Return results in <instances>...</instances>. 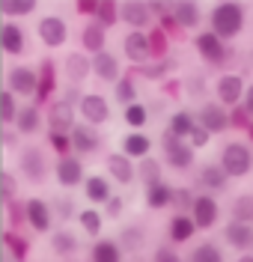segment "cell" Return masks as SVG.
Listing matches in <instances>:
<instances>
[{
  "label": "cell",
  "instance_id": "5bb4252c",
  "mask_svg": "<svg viewBox=\"0 0 253 262\" xmlns=\"http://www.w3.org/2000/svg\"><path fill=\"white\" fill-rule=\"evenodd\" d=\"M36 36L42 39L45 48H63L68 39V27L60 15H45V18H39V24H36Z\"/></svg>",
  "mask_w": 253,
  "mask_h": 262
},
{
  "label": "cell",
  "instance_id": "ee69618b",
  "mask_svg": "<svg viewBox=\"0 0 253 262\" xmlns=\"http://www.w3.org/2000/svg\"><path fill=\"white\" fill-rule=\"evenodd\" d=\"M122 119H125V125H128V128L140 131L146 122H149V107H146V104H140V101H134V104H128V107H122Z\"/></svg>",
  "mask_w": 253,
  "mask_h": 262
},
{
  "label": "cell",
  "instance_id": "1f68e13d",
  "mask_svg": "<svg viewBox=\"0 0 253 262\" xmlns=\"http://www.w3.org/2000/svg\"><path fill=\"white\" fill-rule=\"evenodd\" d=\"M84 194L89 203H107L110 196H113V191H110V179L107 176H101V173H93V176H86L84 179Z\"/></svg>",
  "mask_w": 253,
  "mask_h": 262
},
{
  "label": "cell",
  "instance_id": "f546056e",
  "mask_svg": "<svg viewBox=\"0 0 253 262\" xmlns=\"http://www.w3.org/2000/svg\"><path fill=\"white\" fill-rule=\"evenodd\" d=\"M194 232H197V227H194V221H191L188 214H173V217L167 221L170 245H185V242L194 238Z\"/></svg>",
  "mask_w": 253,
  "mask_h": 262
},
{
  "label": "cell",
  "instance_id": "9a60e30c",
  "mask_svg": "<svg viewBox=\"0 0 253 262\" xmlns=\"http://www.w3.org/2000/svg\"><path fill=\"white\" fill-rule=\"evenodd\" d=\"M54 176H57V182H60L63 188H78V185H84V179H86L84 161H81L78 155H60V158L54 161Z\"/></svg>",
  "mask_w": 253,
  "mask_h": 262
},
{
  "label": "cell",
  "instance_id": "6da1fadb",
  "mask_svg": "<svg viewBox=\"0 0 253 262\" xmlns=\"http://www.w3.org/2000/svg\"><path fill=\"white\" fill-rule=\"evenodd\" d=\"M244 21H247L244 6L236 0H223V3H215L209 12V33H215L220 42H229V39L241 36Z\"/></svg>",
  "mask_w": 253,
  "mask_h": 262
},
{
  "label": "cell",
  "instance_id": "7c38bea8",
  "mask_svg": "<svg viewBox=\"0 0 253 262\" xmlns=\"http://www.w3.org/2000/svg\"><path fill=\"white\" fill-rule=\"evenodd\" d=\"M197 119V125L202 131H209V134H223V131H229V114H226V107H220L218 101H205L200 104V111L194 114Z\"/></svg>",
  "mask_w": 253,
  "mask_h": 262
},
{
  "label": "cell",
  "instance_id": "74e56055",
  "mask_svg": "<svg viewBox=\"0 0 253 262\" xmlns=\"http://www.w3.org/2000/svg\"><path fill=\"white\" fill-rule=\"evenodd\" d=\"M188 262H223V250L215 242H200L197 247H191Z\"/></svg>",
  "mask_w": 253,
  "mask_h": 262
},
{
  "label": "cell",
  "instance_id": "db71d44e",
  "mask_svg": "<svg viewBox=\"0 0 253 262\" xmlns=\"http://www.w3.org/2000/svg\"><path fill=\"white\" fill-rule=\"evenodd\" d=\"M48 146L57 152V158H60V155H72V140H68V134H48Z\"/></svg>",
  "mask_w": 253,
  "mask_h": 262
},
{
  "label": "cell",
  "instance_id": "d6986e66",
  "mask_svg": "<svg viewBox=\"0 0 253 262\" xmlns=\"http://www.w3.org/2000/svg\"><path fill=\"white\" fill-rule=\"evenodd\" d=\"M89 75H96V78L104 81V83H117L119 78H122V66H119V60L110 51L104 48L101 54L89 57Z\"/></svg>",
  "mask_w": 253,
  "mask_h": 262
},
{
  "label": "cell",
  "instance_id": "11a10c76",
  "mask_svg": "<svg viewBox=\"0 0 253 262\" xmlns=\"http://www.w3.org/2000/svg\"><path fill=\"white\" fill-rule=\"evenodd\" d=\"M152 262H185L179 256V250H173V245H158L152 253Z\"/></svg>",
  "mask_w": 253,
  "mask_h": 262
},
{
  "label": "cell",
  "instance_id": "d4e9b609",
  "mask_svg": "<svg viewBox=\"0 0 253 262\" xmlns=\"http://www.w3.org/2000/svg\"><path fill=\"white\" fill-rule=\"evenodd\" d=\"M229 185V176L220 170L218 164H202L197 170V188H202L205 194H218V191H226Z\"/></svg>",
  "mask_w": 253,
  "mask_h": 262
},
{
  "label": "cell",
  "instance_id": "836d02e7",
  "mask_svg": "<svg viewBox=\"0 0 253 262\" xmlns=\"http://www.w3.org/2000/svg\"><path fill=\"white\" fill-rule=\"evenodd\" d=\"M89 262H122V247L113 238H96L89 247Z\"/></svg>",
  "mask_w": 253,
  "mask_h": 262
},
{
  "label": "cell",
  "instance_id": "e575fe53",
  "mask_svg": "<svg viewBox=\"0 0 253 262\" xmlns=\"http://www.w3.org/2000/svg\"><path fill=\"white\" fill-rule=\"evenodd\" d=\"M134 167H137V179L143 182V188L164 179V164H161V158H155V155H146V158H140Z\"/></svg>",
  "mask_w": 253,
  "mask_h": 262
},
{
  "label": "cell",
  "instance_id": "52a82bcc",
  "mask_svg": "<svg viewBox=\"0 0 253 262\" xmlns=\"http://www.w3.org/2000/svg\"><path fill=\"white\" fill-rule=\"evenodd\" d=\"M78 114H81V119L86 125L99 128V125H104L110 119V104H107V98L101 93H84L78 98Z\"/></svg>",
  "mask_w": 253,
  "mask_h": 262
},
{
  "label": "cell",
  "instance_id": "ffe728a7",
  "mask_svg": "<svg viewBox=\"0 0 253 262\" xmlns=\"http://www.w3.org/2000/svg\"><path fill=\"white\" fill-rule=\"evenodd\" d=\"M104 167H107V176L119 185H131L137 179V167L131 158H125L122 152H107L104 155Z\"/></svg>",
  "mask_w": 253,
  "mask_h": 262
},
{
  "label": "cell",
  "instance_id": "7a4b0ae2",
  "mask_svg": "<svg viewBox=\"0 0 253 262\" xmlns=\"http://www.w3.org/2000/svg\"><path fill=\"white\" fill-rule=\"evenodd\" d=\"M218 167L229 176V179H241L253 170V149L244 140H229L220 149V161Z\"/></svg>",
  "mask_w": 253,
  "mask_h": 262
},
{
  "label": "cell",
  "instance_id": "03108f58",
  "mask_svg": "<svg viewBox=\"0 0 253 262\" xmlns=\"http://www.w3.org/2000/svg\"><path fill=\"white\" fill-rule=\"evenodd\" d=\"M247 140L253 143V122H250V128H247Z\"/></svg>",
  "mask_w": 253,
  "mask_h": 262
},
{
  "label": "cell",
  "instance_id": "e7e4bbea",
  "mask_svg": "<svg viewBox=\"0 0 253 262\" xmlns=\"http://www.w3.org/2000/svg\"><path fill=\"white\" fill-rule=\"evenodd\" d=\"M236 262H253V253H238Z\"/></svg>",
  "mask_w": 253,
  "mask_h": 262
},
{
  "label": "cell",
  "instance_id": "8fae6325",
  "mask_svg": "<svg viewBox=\"0 0 253 262\" xmlns=\"http://www.w3.org/2000/svg\"><path fill=\"white\" fill-rule=\"evenodd\" d=\"M215 98H218L220 107H226V111L241 104V98H244V78L236 75V72L220 75L218 81H215Z\"/></svg>",
  "mask_w": 253,
  "mask_h": 262
},
{
  "label": "cell",
  "instance_id": "8d00e7d4",
  "mask_svg": "<svg viewBox=\"0 0 253 262\" xmlns=\"http://www.w3.org/2000/svg\"><path fill=\"white\" fill-rule=\"evenodd\" d=\"M194 125H197V119H194V114L191 111H176V114L167 119V134H173V137H179V140H188V134L194 131Z\"/></svg>",
  "mask_w": 253,
  "mask_h": 262
},
{
  "label": "cell",
  "instance_id": "7dc6e473",
  "mask_svg": "<svg viewBox=\"0 0 253 262\" xmlns=\"http://www.w3.org/2000/svg\"><path fill=\"white\" fill-rule=\"evenodd\" d=\"M15 114H18L15 96H12L9 90H3V93H0V122H3V128L15 122Z\"/></svg>",
  "mask_w": 253,
  "mask_h": 262
},
{
  "label": "cell",
  "instance_id": "94428289",
  "mask_svg": "<svg viewBox=\"0 0 253 262\" xmlns=\"http://www.w3.org/2000/svg\"><path fill=\"white\" fill-rule=\"evenodd\" d=\"M241 107L247 111V116L253 119V83H247L244 86V98H241Z\"/></svg>",
  "mask_w": 253,
  "mask_h": 262
},
{
  "label": "cell",
  "instance_id": "44dd1931",
  "mask_svg": "<svg viewBox=\"0 0 253 262\" xmlns=\"http://www.w3.org/2000/svg\"><path fill=\"white\" fill-rule=\"evenodd\" d=\"M119 21H125L131 30H146V27H152V9H149V3H140V0L119 3Z\"/></svg>",
  "mask_w": 253,
  "mask_h": 262
},
{
  "label": "cell",
  "instance_id": "5b68a950",
  "mask_svg": "<svg viewBox=\"0 0 253 262\" xmlns=\"http://www.w3.org/2000/svg\"><path fill=\"white\" fill-rule=\"evenodd\" d=\"M161 155H164V161L170 170H176V173H185L194 167V149L188 146V140H179V137H173V134H161Z\"/></svg>",
  "mask_w": 253,
  "mask_h": 262
},
{
  "label": "cell",
  "instance_id": "6f0895ef",
  "mask_svg": "<svg viewBox=\"0 0 253 262\" xmlns=\"http://www.w3.org/2000/svg\"><path fill=\"white\" fill-rule=\"evenodd\" d=\"M161 93L179 98L182 96V81H179V78H164V81H161Z\"/></svg>",
  "mask_w": 253,
  "mask_h": 262
},
{
  "label": "cell",
  "instance_id": "30bf717a",
  "mask_svg": "<svg viewBox=\"0 0 253 262\" xmlns=\"http://www.w3.org/2000/svg\"><path fill=\"white\" fill-rule=\"evenodd\" d=\"M3 90H9L12 96H21V98H33L36 96V69L33 66H24L18 63L12 66L9 72H6V86Z\"/></svg>",
  "mask_w": 253,
  "mask_h": 262
},
{
  "label": "cell",
  "instance_id": "9f6ffc18",
  "mask_svg": "<svg viewBox=\"0 0 253 262\" xmlns=\"http://www.w3.org/2000/svg\"><path fill=\"white\" fill-rule=\"evenodd\" d=\"M209 140H212V134H209V131H202L200 125H194V131L188 134V146L194 149V152H197V149H205V146H209Z\"/></svg>",
  "mask_w": 253,
  "mask_h": 262
},
{
  "label": "cell",
  "instance_id": "f5cc1de1",
  "mask_svg": "<svg viewBox=\"0 0 253 262\" xmlns=\"http://www.w3.org/2000/svg\"><path fill=\"white\" fill-rule=\"evenodd\" d=\"M226 114H229V128H236V131H247V128H250V122H253V119L247 116V111H244L241 104L229 107Z\"/></svg>",
  "mask_w": 253,
  "mask_h": 262
},
{
  "label": "cell",
  "instance_id": "3957f363",
  "mask_svg": "<svg viewBox=\"0 0 253 262\" xmlns=\"http://www.w3.org/2000/svg\"><path fill=\"white\" fill-rule=\"evenodd\" d=\"M18 173L30 185H42L51 173V161L42 146H24L18 149Z\"/></svg>",
  "mask_w": 253,
  "mask_h": 262
},
{
  "label": "cell",
  "instance_id": "2e32d148",
  "mask_svg": "<svg viewBox=\"0 0 253 262\" xmlns=\"http://www.w3.org/2000/svg\"><path fill=\"white\" fill-rule=\"evenodd\" d=\"M68 140H72V155H96L101 152V134L93 125H86V122H78L72 134H68Z\"/></svg>",
  "mask_w": 253,
  "mask_h": 262
},
{
  "label": "cell",
  "instance_id": "f1b7e54d",
  "mask_svg": "<svg viewBox=\"0 0 253 262\" xmlns=\"http://www.w3.org/2000/svg\"><path fill=\"white\" fill-rule=\"evenodd\" d=\"M0 48L9 57H21L24 54V30L18 27L15 21H3V27H0Z\"/></svg>",
  "mask_w": 253,
  "mask_h": 262
},
{
  "label": "cell",
  "instance_id": "c3c4849f",
  "mask_svg": "<svg viewBox=\"0 0 253 262\" xmlns=\"http://www.w3.org/2000/svg\"><path fill=\"white\" fill-rule=\"evenodd\" d=\"M191 203H194V191H191V188H173L170 206H173L176 214H188L191 212Z\"/></svg>",
  "mask_w": 253,
  "mask_h": 262
},
{
  "label": "cell",
  "instance_id": "ab89813d",
  "mask_svg": "<svg viewBox=\"0 0 253 262\" xmlns=\"http://www.w3.org/2000/svg\"><path fill=\"white\" fill-rule=\"evenodd\" d=\"M229 214L238 224H253V194H238L229 203Z\"/></svg>",
  "mask_w": 253,
  "mask_h": 262
},
{
  "label": "cell",
  "instance_id": "f35d334b",
  "mask_svg": "<svg viewBox=\"0 0 253 262\" xmlns=\"http://www.w3.org/2000/svg\"><path fill=\"white\" fill-rule=\"evenodd\" d=\"M113 98H117L119 107H128V104H134L137 101V83L131 75H125V78H119L113 83Z\"/></svg>",
  "mask_w": 253,
  "mask_h": 262
},
{
  "label": "cell",
  "instance_id": "cb8c5ba5",
  "mask_svg": "<svg viewBox=\"0 0 253 262\" xmlns=\"http://www.w3.org/2000/svg\"><path fill=\"white\" fill-rule=\"evenodd\" d=\"M170 15H173V21L182 27V33H194L202 21L200 6L191 3V0H176V3H170Z\"/></svg>",
  "mask_w": 253,
  "mask_h": 262
},
{
  "label": "cell",
  "instance_id": "680465c9",
  "mask_svg": "<svg viewBox=\"0 0 253 262\" xmlns=\"http://www.w3.org/2000/svg\"><path fill=\"white\" fill-rule=\"evenodd\" d=\"M122 206H125V200H122V196H110V200L104 203V214L117 221L119 214H122Z\"/></svg>",
  "mask_w": 253,
  "mask_h": 262
},
{
  "label": "cell",
  "instance_id": "bcb514c9",
  "mask_svg": "<svg viewBox=\"0 0 253 262\" xmlns=\"http://www.w3.org/2000/svg\"><path fill=\"white\" fill-rule=\"evenodd\" d=\"M3 217H6V229H18L24 227V203L12 200V203H3Z\"/></svg>",
  "mask_w": 253,
  "mask_h": 262
},
{
  "label": "cell",
  "instance_id": "8992f818",
  "mask_svg": "<svg viewBox=\"0 0 253 262\" xmlns=\"http://www.w3.org/2000/svg\"><path fill=\"white\" fill-rule=\"evenodd\" d=\"M194 48H197V54L202 57L205 66H226L229 57H233V51L226 48V42H220L218 36L209 33V30H202L194 36Z\"/></svg>",
  "mask_w": 253,
  "mask_h": 262
},
{
  "label": "cell",
  "instance_id": "b9f144b4",
  "mask_svg": "<svg viewBox=\"0 0 253 262\" xmlns=\"http://www.w3.org/2000/svg\"><path fill=\"white\" fill-rule=\"evenodd\" d=\"M93 21H96L99 27H104V30H110V27H113V24L119 21V3H110V0H99Z\"/></svg>",
  "mask_w": 253,
  "mask_h": 262
},
{
  "label": "cell",
  "instance_id": "7402d4cb",
  "mask_svg": "<svg viewBox=\"0 0 253 262\" xmlns=\"http://www.w3.org/2000/svg\"><path fill=\"white\" fill-rule=\"evenodd\" d=\"M3 262H27L30 256V242L18 229H3Z\"/></svg>",
  "mask_w": 253,
  "mask_h": 262
},
{
  "label": "cell",
  "instance_id": "f907efd6",
  "mask_svg": "<svg viewBox=\"0 0 253 262\" xmlns=\"http://www.w3.org/2000/svg\"><path fill=\"white\" fill-rule=\"evenodd\" d=\"M0 196H3V203L18 200V179H15V173H9V170L0 173Z\"/></svg>",
  "mask_w": 253,
  "mask_h": 262
},
{
  "label": "cell",
  "instance_id": "6125c7cd",
  "mask_svg": "<svg viewBox=\"0 0 253 262\" xmlns=\"http://www.w3.org/2000/svg\"><path fill=\"white\" fill-rule=\"evenodd\" d=\"M202 78H191V81H188V93H194V96H202V93H205V86H202Z\"/></svg>",
  "mask_w": 253,
  "mask_h": 262
},
{
  "label": "cell",
  "instance_id": "be15d7a7",
  "mask_svg": "<svg viewBox=\"0 0 253 262\" xmlns=\"http://www.w3.org/2000/svg\"><path fill=\"white\" fill-rule=\"evenodd\" d=\"M3 146H15V134L3 128Z\"/></svg>",
  "mask_w": 253,
  "mask_h": 262
},
{
  "label": "cell",
  "instance_id": "603a6c76",
  "mask_svg": "<svg viewBox=\"0 0 253 262\" xmlns=\"http://www.w3.org/2000/svg\"><path fill=\"white\" fill-rule=\"evenodd\" d=\"M223 242L238 250V253H250L253 250V224H238V221H229L223 227Z\"/></svg>",
  "mask_w": 253,
  "mask_h": 262
},
{
  "label": "cell",
  "instance_id": "4dcf8cb0",
  "mask_svg": "<svg viewBox=\"0 0 253 262\" xmlns=\"http://www.w3.org/2000/svg\"><path fill=\"white\" fill-rule=\"evenodd\" d=\"M170 194H173V185L167 182H155V185H146L143 188V200H146V209L152 212H161V209H170Z\"/></svg>",
  "mask_w": 253,
  "mask_h": 262
},
{
  "label": "cell",
  "instance_id": "91938a15",
  "mask_svg": "<svg viewBox=\"0 0 253 262\" xmlns=\"http://www.w3.org/2000/svg\"><path fill=\"white\" fill-rule=\"evenodd\" d=\"M96 6H99V0H75V9L81 12V15H96Z\"/></svg>",
  "mask_w": 253,
  "mask_h": 262
},
{
  "label": "cell",
  "instance_id": "f6af8a7d",
  "mask_svg": "<svg viewBox=\"0 0 253 262\" xmlns=\"http://www.w3.org/2000/svg\"><path fill=\"white\" fill-rule=\"evenodd\" d=\"M78 224L89 238H101V212L99 209H81L78 212Z\"/></svg>",
  "mask_w": 253,
  "mask_h": 262
},
{
  "label": "cell",
  "instance_id": "7bdbcfd3",
  "mask_svg": "<svg viewBox=\"0 0 253 262\" xmlns=\"http://www.w3.org/2000/svg\"><path fill=\"white\" fill-rule=\"evenodd\" d=\"M143 238H146L143 229L137 227V224H131V227H122L117 245L122 247V250H128V253H137V250H143Z\"/></svg>",
  "mask_w": 253,
  "mask_h": 262
},
{
  "label": "cell",
  "instance_id": "e0dca14e",
  "mask_svg": "<svg viewBox=\"0 0 253 262\" xmlns=\"http://www.w3.org/2000/svg\"><path fill=\"white\" fill-rule=\"evenodd\" d=\"M15 134H21V137H36L39 131L45 128V114H42V107L39 104H33V101H27L24 107H18L15 114Z\"/></svg>",
  "mask_w": 253,
  "mask_h": 262
},
{
  "label": "cell",
  "instance_id": "4fadbf2b",
  "mask_svg": "<svg viewBox=\"0 0 253 262\" xmlns=\"http://www.w3.org/2000/svg\"><path fill=\"white\" fill-rule=\"evenodd\" d=\"M57 66L54 60H42L39 69H36V96H33V104L45 107L48 101H54V93H57Z\"/></svg>",
  "mask_w": 253,
  "mask_h": 262
},
{
  "label": "cell",
  "instance_id": "277c9868",
  "mask_svg": "<svg viewBox=\"0 0 253 262\" xmlns=\"http://www.w3.org/2000/svg\"><path fill=\"white\" fill-rule=\"evenodd\" d=\"M42 114H45V128H48V134H72V128L78 125L75 107H72L68 101H63V98L48 101V104L42 107Z\"/></svg>",
  "mask_w": 253,
  "mask_h": 262
},
{
  "label": "cell",
  "instance_id": "816d5d0a",
  "mask_svg": "<svg viewBox=\"0 0 253 262\" xmlns=\"http://www.w3.org/2000/svg\"><path fill=\"white\" fill-rule=\"evenodd\" d=\"M51 214H57L60 221H68V217H75V200L72 196H54V206H51Z\"/></svg>",
  "mask_w": 253,
  "mask_h": 262
},
{
  "label": "cell",
  "instance_id": "003e7915",
  "mask_svg": "<svg viewBox=\"0 0 253 262\" xmlns=\"http://www.w3.org/2000/svg\"><path fill=\"white\" fill-rule=\"evenodd\" d=\"M68 262H72V259H68Z\"/></svg>",
  "mask_w": 253,
  "mask_h": 262
},
{
  "label": "cell",
  "instance_id": "681fc988",
  "mask_svg": "<svg viewBox=\"0 0 253 262\" xmlns=\"http://www.w3.org/2000/svg\"><path fill=\"white\" fill-rule=\"evenodd\" d=\"M3 15H30L36 12V0H0Z\"/></svg>",
  "mask_w": 253,
  "mask_h": 262
},
{
  "label": "cell",
  "instance_id": "ac0fdd59",
  "mask_svg": "<svg viewBox=\"0 0 253 262\" xmlns=\"http://www.w3.org/2000/svg\"><path fill=\"white\" fill-rule=\"evenodd\" d=\"M122 51H125V60L131 66H143L149 63V39H146V30H128L122 36Z\"/></svg>",
  "mask_w": 253,
  "mask_h": 262
},
{
  "label": "cell",
  "instance_id": "60d3db41",
  "mask_svg": "<svg viewBox=\"0 0 253 262\" xmlns=\"http://www.w3.org/2000/svg\"><path fill=\"white\" fill-rule=\"evenodd\" d=\"M146 39H149V57L152 60H167L170 39L164 36V30H161V27H149V30H146Z\"/></svg>",
  "mask_w": 253,
  "mask_h": 262
},
{
  "label": "cell",
  "instance_id": "4316f807",
  "mask_svg": "<svg viewBox=\"0 0 253 262\" xmlns=\"http://www.w3.org/2000/svg\"><path fill=\"white\" fill-rule=\"evenodd\" d=\"M104 45H107V30L99 27L96 21H86L84 30H81V51L86 57H96V54L104 51Z\"/></svg>",
  "mask_w": 253,
  "mask_h": 262
},
{
  "label": "cell",
  "instance_id": "ba28073f",
  "mask_svg": "<svg viewBox=\"0 0 253 262\" xmlns=\"http://www.w3.org/2000/svg\"><path fill=\"white\" fill-rule=\"evenodd\" d=\"M188 217H191L194 227L202 229V232H205V229H215V224H218V217H220L218 200L212 194H194V203H191Z\"/></svg>",
  "mask_w": 253,
  "mask_h": 262
},
{
  "label": "cell",
  "instance_id": "d6a6232c",
  "mask_svg": "<svg viewBox=\"0 0 253 262\" xmlns=\"http://www.w3.org/2000/svg\"><path fill=\"white\" fill-rule=\"evenodd\" d=\"M51 250L57 253V256H63V259H72L75 253H78V235L72 232V229H54L51 232Z\"/></svg>",
  "mask_w": 253,
  "mask_h": 262
},
{
  "label": "cell",
  "instance_id": "d590c367",
  "mask_svg": "<svg viewBox=\"0 0 253 262\" xmlns=\"http://www.w3.org/2000/svg\"><path fill=\"white\" fill-rule=\"evenodd\" d=\"M173 60H149V63H143V66H131V78L134 75H140V78H149V81H164L170 75V69H173Z\"/></svg>",
  "mask_w": 253,
  "mask_h": 262
},
{
  "label": "cell",
  "instance_id": "484cf974",
  "mask_svg": "<svg viewBox=\"0 0 253 262\" xmlns=\"http://www.w3.org/2000/svg\"><path fill=\"white\" fill-rule=\"evenodd\" d=\"M63 72H66V81L72 86H81L89 78V57H86L84 51H72L63 60Z\"/></svg>",
  "mask_w": 253,
  "mask_h": 262
},
{
  "label": "cell",
  "instance_id": "83f0119b",
  "mask_svg": "<svg viewBox=\"0 0 253 262\" xmlns=\"http://www.w3.org/2000/svg\"><path fill=\"white\" fill-rule=\"evenodd\" d=\"M125 158H131V161H140V158H146L152 155V140L143 134V131H128L125 137H122V149H119Z\"/></svg>",
  "mask_w": 253,
  "mask_h": 262
},
{
  "label": "cell",
  "instance_id": "9c48e42d",
  "mask_svg": "<svg viewBox=\"0 0 253 262\" xmlns=\"http://www.w3.org/2000/svg\"><path fill=\"white\" fill-rule=\"evenodd\" d=\"M24 203V227H30L33 232L45 235L51 232V224H54V214H51V206L42 200V196H30V200H21Z\"/></svg>",
  "mask_w": 253,
  "mask_h": 262
}]
</instances>
